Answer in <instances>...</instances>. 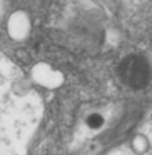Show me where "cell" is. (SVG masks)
<instances>
[{
    "instance_id": "7a4b0ae2",
    "label": "cell",
    "mask_w": 152,
    "mask_h": 155,
    "mask_svg": "<svg viewBox=\"0 0 152 155\" xmlns=\"http://www.w3.org/2000/svg\"><path fill=\"white\" fill-rule=\"evenodd\" d=\"M122 77L132 87H144L149 80V68L147 64L140 58L134 57L124 62L122 65Z\"/></svg>"
},
{
    "instance_id": "3957f363",
    "label": "cell",
    "mask_w": 152,
    "mask_h": 155,
    "mask_svg": "<svg viewBox=\"0 0 152 155\" xmlns=\"http://www.w3.org/2000/svg\"><path fill=\"white\" fill-rule=\"evenodd\" d=\"M110 155H140V152L134 150L130 147H122V148H117L115 152H112Z\"/></svg>"
},
{
    "instance_id": "6da1fadb",
    "label": "cell",
    "mask_w": 152,
    "mask_h": 155,
    "mask_svg": "<svg viewBox=\"0 0 152 155\" xmlns=\"http://www.w3.org/2000/svg\"><path fill=\"white\" fill-rule=\"evenodd\" d=\"M40 115L37 92L0 52V155H27Z\"/></svg>"
}]
</instances>
